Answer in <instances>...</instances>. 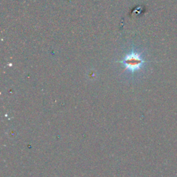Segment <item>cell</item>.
I'll return each instance as SVG.
<instances>
[{
  "instance_id": "1",
  "label": "cell",
  "mask_w": 177,
  "mask_h": 177,
  "mask_svg": "<svg viewBox=\"0 0 177 177\" xmlns=\"http://www.w3.org/2000/svg\"><path fill=\"white\" fill-rule=\"evenodd\" d=\"M124 63L127 68L131 70H134L139 68L143 63V60L141 59L139 55L132 53L125 57Z\"/></svg>"
}]
</instances>
